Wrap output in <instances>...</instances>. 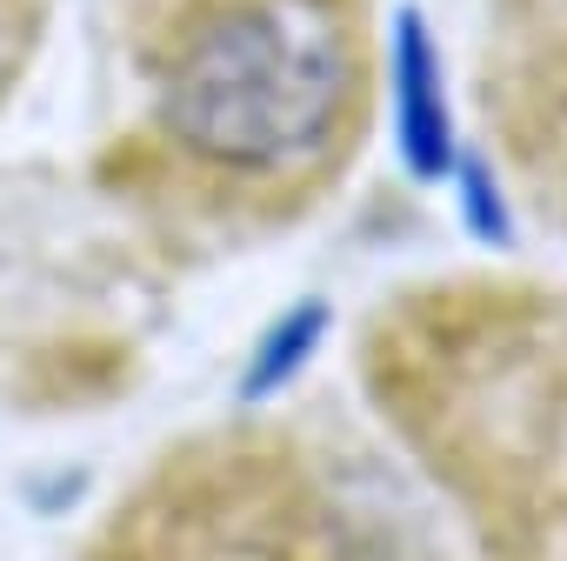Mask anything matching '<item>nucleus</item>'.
Returning a JSON list of instances; mask_svg holds the SVG:
<instances>
[{
    "instance_id": "nucleus-1",
    "label": "nucleus",
    "mask_w": 567,
    "mask_h": 561,
    "mask_svg": "<svg viewBox=\"0 0 567 561\" xmlns=\"http://www.w3.org/2000/svg\"><path fill=\"white\" fill-rule=\"evenodd\" d=\"M161 167L214 201H308L368 134V0H114Z\"/></svg>"
},
{
    "instance_id": "nucleus-2",
    "label": "nucleus",
    "mask_w": 567,
    "mask_h": 561,
    "mask_svg": "<svg viewBox=\"0 0 567 561\" xmlns=\"http://www.w3.org/2000/svg\"><path fill=\"white\" fill-rule=\"evenodd\" d=\"M41 14H48V0H0V94L21 74V61L41 34Z\"/></svg>"
}]
</instances>
